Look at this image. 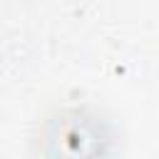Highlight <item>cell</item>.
Wrapping results in <instances>:
<instances>
[{"label":"cell","instance_id":"1","mask_svg":"<svg viewBox=\"0 0 159 159\" xmlns=\"http://www.w3.org/2000/svg\"><path fill=\"white\" fill-rule=\"evenodd\" d=\"M52 142L57 144L60 159H94V154L99 149V139H97L94 127L80 117H75L62 132L57 129V137Z\"/></svg>","mask_w":159,"mask_h":159}]
</instances>
